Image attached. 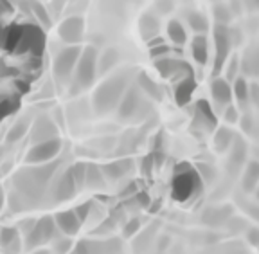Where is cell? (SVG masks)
I'll return each mask as SVG.
<instances>
[{"mask_svg": "<svg viewBox=\"0 0 259 254\" xmlns=\"http://www.w3.org/2000/svg\"><path fill=\"white\" fill-rule=\"evenodd\" d=\"M54 222H56L58 233L65 234V236H70V238H72L74 234L79 233L81 226H83L74 209H67V211L56 213L54 214Z\"/></svg>", "mask_w": 259, "mask_h": 254, "instance_id": "2e32d148", "label": "cell"}, {"mask_svg": "<svg viewBox=\"0 0 259 254\" xmlns=\"http://www.w3.org/2000/svg\"><path fill=\"white\" fill-rule=\"evenodd\" d=\"M222 114H223V119H225L227 125H236V123L239 121V110L236 105L225 106V108L222 110Z\"/></svg>", "mask_w": 259, "mask_h": 254, "instance_id": "8d00e7d4", "label": "cell"}, {"mask_svg": "<svg viewBox=\"0 0 259 254\" xmlns=\"http://www.w3.org/2000/svg\"><path fill=\"white\" fill-rule=\"evenodd\" d=\"M139 32H141L142 40L146 44L151 42L153 38L160 37V22H158V18L153 13H146V15L141 16V20H139Z\"/></svg>", "mask_w": 259, "mask_h": 254, "instance_id": "d6986e66", "label": "cell"}, {"mask_svg": "<svg viewBox=\"0 0 259 254\" xmlns=\"http://www.w3.org/2000/svg\"><path fill=\"white\" fill-rule=\"evenodd\" d=\"M31 123H32L31 117H20V119L9 128L8 142H16V141H20V139H24L29 133V130H31Z\"/></svg>", "mask_w": 259, "mask_h": 254, "instance_id": "484cf974", "label": "cell"}, {"mask_svg": "<svg viewBox=\"0 0 259 254\" xmlns=\"http://www.w3.org/2000/svg\"><path fill=\"white\" fill-rule=\"evenodd\" d=\"M141 96H142V92L139 87H128V89H126L124 96H122L121 103H119V106H117V114L122 121H124V119H132V117L139 112L141 103H142Z\"/></svg>", "mask_w": 259, "mask_h": 254, "instance_id": "9a60e30c", "label": "cell"}, {"mask_svg": "<svg viewBox=\"0 0 259 254\" xmlns=\"http://www.w3.org/2000/svg\"><path fill=\"white\" fill-rule=\"evenodd\" d=\"M153 63H155L157 72L160 74V78L173 81V83H177V81L182 80V78L194 76L191 65L187 63L186 60H180V58L166 56V58H160V60L153 61Z\"/></svg>", "mask_w": 259, "mask_h": 254, "instance_id": "9c48e42d", "label": "cell"}, {"mask_svg": "<svg viewBox=\"0 0 259 254\" xmlns=\"http://www.w3.org/2000/svg\"><path fill=\"white\" fill-rule=\"evenodd\" d=\"M58 234V227L54 222V216H41L36 220L32 231L24 236V249L34 250L44 247L45 243H51V240Z\"/></svg>", "mask_w": 259, "mask_h": 254, "instance_id": "52a82bcc", "label": "cell"}, {"mask_svg": "<svg viewBox=\"0 0 259 254\" xmlns=\"http://www.w3.org/2000/svg\"><path fill=\"white\" fill-rule=\"evenodd\" d=\"M27 11L31 13L34 18H36V22L41 25H45V27H49L51 25V16H49L47 9H45V6L41 4L40 0H27Z\"/></svg>", "mask_w": 259, "mask_h": 254, "instance_id": "83f0119b", "label": "cell"}, {"mask_svg": "<svg viewBox=\"0 0 259 254\" xmlns=\"http://www.w3.org/2000/svg\"><path fill=\"white\" fill-rule=\"evenodd\" d=\"M74 254H112L110 242H97V240H81L74 245Z\"/></svg>", "mask_w": 259, "mask_h": 254, "instance_id": "cb8c5ba5", "label": "cell"}, {"mask_svg": "<svg viewBox=\"0 0 259 254\" xmlns=\"http://www.w3.org/2000/svg\"><path fill=\"white\" fill-rule=\"evenodd\" d=\"M214 38V63H212V78H218V74L225 69V63L232 56V32L227 25L216 24L212 29Z\"/></svg>", "mask_w": 259, "mask_h": 254, "instance_id": "5b68a950", "label": "cell"}, {"mask_svg": "<svg viewBox=\"0 0 259 254\" xmlns=\"http://www.w3.org/2000/svg\"><path fill=\"white\" fill-rule=\"evenodd\" d=\"M85 186L90 190H99L103 188V169L94 164H87Z\"/></svg>", "mask_w": 259, "mask_h": 254, "instance_id": "1f68e13d", "label": "cell"}, {"mask_svg": "<svg viewBox=\"0 0 259 254\" xmlns=\"http://www.w3.org/2000/svg\"><path fill=\"white\" fill-rule=\"evenodd\" d=\"M51 252L53 254H70L74 250V242L70 240V236L58 233L53 240H51Z\"/></svg>", "mask_w": 259, "mask_h": 254, "instance_id": "f1b7e54d", "label": "cell"}, {"mask_svg": "<svg viewBox=\"0 0 259 254\" xmlns=\"http://www.w3.org/2000/svg\"><path fill=\"white\" fill-rule=\"evenodd\" d=\"M209 42H207V37L205 34H194L191 38V56L200 67L207 65L209 61Z\"/></svg>", "mask_w": 259, "mask_h": 254, "instance_id": "ffe728a7", "label": "cell"}, {"mask_svg": "<svg viewBox=\"0 0 259 254\" xmlns=\"http://www.w3.org/2000/svg\"><path fill=\"white\" fill-rule=\"evenodd\" d=\"M186 20L189 24V27L194 31V34H205L209 31V20L207 16L200 11H189L186 15Z\"/></svg>", "mask_w": 259, "mask_h": 254, "instance_id": "4316f807", "label": "cell"}, {"mask_svg": "<svg viewBox=\"0 0 259 254\" xmlns=\"http://www.w3.org/2000/svg\"><path fill=\"white\" fill-rule=\"evenodd\" d=\"M212 13H214V20H216V24H220V25H227L229 24V20H231V9L227 8V6H223V4H216L214 6V9H212Z\"/></svg>", "mask_w": 259, "mask_h": 254, "instance_id": "d590c367", "label": "cell"}, {"mask_svg": "<svg viewBox=\"0 0 259 254\" xmlns=\"http://www.w3.org/2000/svg\"><path fill=\"white\" fill-rule=\"evenodd\" d=\"M70 254H74V252H70Z\"/></svg>", "mask_w": 259, "mask_h": 254, "instance_id": "bcb514c9", "label": "cell"}, {"mask_svg": "<svg viewBox=\"0 0 259 254\" xmlns=\"http://www.w3.org/2000/svg\"><path fill=\"white\" fill-rule=\"evenodd\" d=\"M32 144L34 142L47 141V139L58 137V126L54 125V121L47 116H38L34 121L31 123V130H29Z\"/></svg>", "mask_w": 259, "mask_h": 254, "instance_id": "5bb4252c", "label": "cell"}, {"mask_svg": "<svg viewBox=\"0 0 259 254\" xmlns=\"http://www.w3.org/2000/svg\"><path fill=\"white\" fill-rule=\"evenodd\" d=\"M126 89H128V81H126L124 74H117V76L103 81L94 92V108H96V112L108 114L117 110Z\"/></svg>", "mask_w": 259, "mask_h": 254, "instance_id": "6da1fadb", "label": "cell"}, {"mask_svg": "<svg viewBox=\"0 0 259 254\" xmlns=\"http://www.w3.org/2000/svg\"><path fill=\"white\" fill-rule=\"evenodd\" d=\"M18 106H20L18 97H0V123L13 116L18 110Z\"/></svg>", "mask_w": 259, "mask_h": 254, "instance_id": "d6a6232c", "label": "cell"}, {"mask_svg": "<svg viewBox=\"0 0 259 254\" xmlns=\"http://www.w3.org/2000/svg\"><path fill=\"white\" fill-rule=\"evenodd\" d=\"M76 191H77V186L74 182L72 171H70V166H69L56 180H53V184H51V195H53L54 202H65V200H70Z\"/></svg>", "mask_w": 259, "mask_h": 254, "instance_id": "4fadbf2b", "label": "cell"}, {"mask_svg": "<svg viewBox=\"0 0 259 254\" xmlns=\"http://www.w3.org/2000/svg\"><path fill=\"white\" fill-rule=\"evenodd\" d=\"M202 177L191 164H178L171 178V197L178 202H186L198 193Z\"/></svg>", "mask_w": 259, "mask_h": 254, "instance_id": "7a4b0ae2", "label": "cell"}, {"mask_svg": "<svg viewBox=\"0 0 259 254\" xmlns=\"http://www.w3.org/2000/svg\"><path fill=\"white\" fill-rule=\"evenodd\" d=\"M232 97L238 101L239 105H247L250 101V85L245 78H236L232 81Z\"/></svg>", "mask_w": 259, "mask_h": 254, "instance_id": "d4e9b609", "label": "cell"}, {"mask_svg": "<svg viewBox=\"0 0 259 254\" xmlns=\"http://www.w3.org/2000/svg\"><path fill=\"white\" fill-rule=\"evenodd\" d=\"M194 125H198L203 132H214L218 128V114L210 101L198 99L194 105Z\"/></svg>", "mask_w": 259, "mask_h": 254, "instance_id": "7c38bea8", "label": "cell"}, {"mask_svg": "<svg viewBox=\"0 0 259 254\" xmlns=\"http://www.w3.org/2000/svg\"><path fill=\"white\" fill-rule=\"evenodd\" d=\"M31 254H53L49 249H44V247H40V249H34Z\"/></svg>", "mask_w": 259, "mask_h": 254, "instance_id": "ee69618b", "label": "cell"}, {"mask_svg": "<svg viewBox=\"0 0 259 254\" xmlns=\"http://www.w3.org/2000/svg\"><path fill=\"white\" fill-rule=\"evenodd\" d=\"M81 47L79 45H67L54 56L53 60V76L60 83L72 81L74 70H76L77 60H79Z\"/></svg>", "mask_w": 259, "mask_h": 254, "instance_id": "277c9868", "label": "cell"}, {"mask_svg": "<svg viewBox=\"0 0 259 254\" xmlns=\"http://www.w3.org/2000/svg\"><path fill=\"white\" fill-rule=\"evenodd\" d=\"M236 135L229 126H218V128L212 132V146H214L216 152L223 154V152H229L234 142Z\"/></svg>", "mask_w": 259, "mask_h": 254, "instance_id": "44dd1931", "label": "cell"}, {"mask_svg": "<svg viewBox=\"0 0 259 254\" xmlns=\"http://www.w3.org/2000/svg\"><path fill=\"white\" fill-rule=\"evenodd\" d=\"M85 34V20L81 16H69L58 25V37L67 45H79Z\"/></svg>", "mask_w": 259, "mask_h": 254, "instance_id": "30bf717a", "label": "cell"}, {"mask_svg": "<svg viewBox=\"0 0 259 254\" xmlns=\"http://www.w3.org/2000/svg\"><path fill=\"white\" fill-rule=\"evenodd\" d=\"M97 56L99 54L92 45L81 49L79 60H77L76 70L72 76V87L76 85V90H85L94 85L97 78Z\"/></svg>", "mask_w": 259, "mask_h": 254, "instance_id": "3957f363", "label": "cell"}, {"mask_svg": "<svg viewBox=\"0 0 259 254\" xmlns=\"http://www.w3.org/2000/svg\"><path fill=\"white\" fill-rule=\"evenodd\" d=\"M166 34L167 40L171 42V45L175 47H184L187 44V31L184 27V24L177 18H171L166 25Z\"/></svg>", "mask_w": 259, "mask_h": 254, "instance_id": "603a6c76", "label": "cell"}, {"mask_svg": "<svg viewBox=\"0 0 259 254\" xmlns=\"http://www.w3.org/2000/svg\"><path fill=\"white\" fill-rule=\"evenodd\" d=\"M225 67H227V76H225V80L227 81H234L236 78H238L239 60L236 56H231V58H229V61L225 63Z\"/></svg>", "mask_w": 259, "mask_h": 254, "instance_id": "74e56055", "label": "cell"}, {"mask_svg": "<svg viewBox=\"0 0 259 254\" xmlns=\"http://www.w3.org/2000/svg\"><path fill=\"white\" fill-rule=\"evenodd\" d=\"M6 204H8V197H6L4 188H2V184H0V213H2V209H4Z\"/></svg>", "mask_w": 259, "mask_h": 254, "instance_id": "60d3db41", "label": "cell"}, {"mask_svg": "<svg viewBox=\"0 0 259 254\" xmlns=\"http://www.w3.org/2000/svg\"><path fill=\"white\" fill-rule=\"evenodd\" d=\"M137 87L141 89V92H144L146 96H150L151 99H155V101L164 99V90H162L160 83L155 81L150 74H146V72L139 74V85Z\"/></svg>", "mask_w": 259, "mask_h": 254, "instance_id": "7402d4cb", "label": "cell"}, {"mask_svg": "<svg viewBox=\"0 0 259 254\" xmlns=\"http://www.w3.org/2000/svg\"><path fill=\"white\" fill-rule=\"evenodd\" d=\"M128 229H126V234H130V233H134V231L135 229H137V226H139V222H137V220H134V222H130L128 224Z\"/></svg>", "mask_w": 259, "mask_h": 254, "instance_id": "7bdbcfd3", "label": "cell"}, {"mask_svg": "<svg viewBox=\"0 0 259 254\" xmlns=\"http://www.w3.org/2000/svg\"><path fill=\"white\" fill-rule=\"evenodd\" d=\"M210 105L214 106L216 114L222 112L225 106L232 105V85L231 81H227L225 78H212L210 81Z\"/></svg>", "mask_w": 259, "mask_h": 254, "instance_id": "8fae6325", "label": "cell"}, {"mask_svg": "<svg viewBox=\"0 0 259 254\" xmlns=\"http://www.w3.org/2000/svg\"><path fill=\"white\" fill-rule=\"evenodd\" d=\"M196 92V80L194 76L182 78L177 83H173V97L178 106H187L193 101V96Z\"/></svg>", "mask_w": 259, "mask_h": 254, "instance_id": "ac0fdd59", "label": "cell"}, {"mask_svg": "<svg viewBox=\"0 0 259 254\" xmlns=\"http://www.w3.org/2000/svg\"><path fill=\"white\" fill-rule=\"evenodd\" d=\"M229 152H231V159L236 162V164H243L245 159H247V146H245V142L238 137L234 139V142H232Z\"/></svg>", "mask_w": 259, "mask_h": 254, "instance_id": "836d02e7", "label": "cell"}, {"mask_svg": "<svg viewBox=\"0 0 259 254\" xmlns=\"http://www.w3.org/2000/svg\"><path fill=\"white\" fill-rule=\"evenodd\" d=\"M119 54L115 49H106L101 56H97V74H105L112 69L113 65H117Z\"/></svg>", "mask_w": 259, "mask_h": 254, "instance_id": "f546056e", "label": "cell"}, {"mask_svg": "<svg viewBox=\"0 0 259 254\" xmlns=\"http://www.w3.org/2000/svg\"><path fill=\"white\" fill-rule=\"evenodd\" d=\"M61 142L60 137L47 139V141L34 142L25 154V164L27 166H38V164H47V162L56 161L58 154L61 152Z\"/></svg>", "mask_w": 259, "mask_h": 254, "instance_id": "ba28073f", "label": "cell"}, {"mask_svg": "<svg viewBox=\"0 0 259 254\" xmlns=\"http://www.w3.org/2000/svg\"><path fill=\"white\" fill-rule=\"evenodd\" d=\"M212 2H216V4H218V2H222V0H212Z\"/></svg>", "mask_w": 259, "mask_h": 254, "instance_id": "f6af8a7d", "label": "cell"}, {"mask_svg": "<svg viewBox=\"0 0 259 254\" xmlns=\"http://www.w3.org/2000/svg\"><path fill=\"white\" fill-rule=\"evenodd\" d=\"M130 162L128 161H119V162H112V164H108V166H105V171L106 173V177H110V178H119V177H122V175L128 171V168H124V166H128Z\"/></svg>", "mask_w": 259, "mask_h": 254, "instance_id": "e575fe53", "label": "cell"}, {"mask_svg": "<svg viewBox=\"0 0 259 254\" xmlns=\"http://www.w3.org/2000/svg\"><path fill=\"white\" fill-rule=\"evenodd\" d=\"M6 34H8V25L0 24V47H4L6 44Z\"/></svg>", "mask_w": 259, "mask_h": 254, "instance_id": "b9f144b4", "label": "cell"}, {"mask_svg": "<svg viewBox=\"0 0 259 254\" xmlns=\"http://www.w3.org/2000/svg\"><path fill=\"white\" fill-rule=\"evenodd\" d=\"M259 182V162L252 161L245 166V173H243V188L247 191H252Z\"/></svg>", "mask_w": 259, "mask_h": 254, "instance_id": "4dcf8cb0", "label": "cell"}, {"mask_svg": "<svg viewBox=\"0 0 259 254\" xmlns=\"http://www.w3.org/2000/svg\"><path fill=\"white\" fill-rule=\"evenodd\" d=\"M45 49V31L38 24H22L20 42L16 45L15 53L41 56Z\"/></svg>", "mask_w": 259, "mask_h": 254, "instance_id": "8992f818", "label": "cell"}, {"mask_svg": "<svg viewBox=\"0 0 259 254\" xmlns=\"http://www.w3.org/2000/svg\"><path fill=\"white\" fill-rule=\"evenodd\" d=\"M248 240H250L252 245H255L259 249V229H252L248 233Z\"/></svg>", "mask_w": 259, "mask_h": 254, "instance_id": "ab89813d", "label": "cell"}, {"mask_svg": "<svg viewBox=\"0 0 259 254\" xmlns=\"http://www.w3.org/2000/svg\"><path fill=\"white\" fill-rule=\"evenodd\" d=\"M90 209H92V206H90V204H79L77 207H74V211H76V214H77V218L81 220V224H83L87 218H89Z\"/></svg>", "mask_w": 259, "mask_h": 254, "instance_id": "f35d334b", "label": "cell"}, {"mask_svg": "<svg viewBox=\"0 0 259 254\" xmlns=\"http://www.w3.org/2000/svg\"><path fill=\"white\" fill-rule=\"evenodd\" d=\"M0 249L6 254H18L24 249V240L18 227H0Z\"/></svg>", "mask_w": 259, "mask_h": 254, "instance_id": "e0dca14e", "label": "cell"}]
</instances>
